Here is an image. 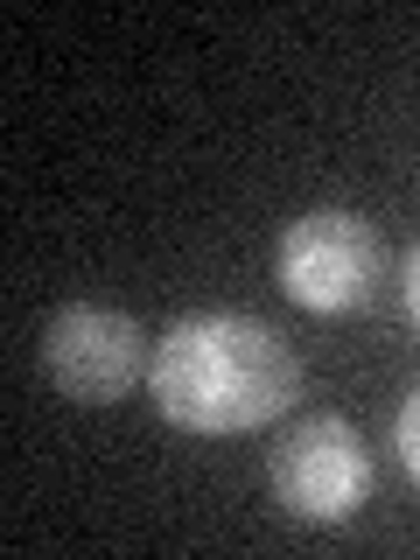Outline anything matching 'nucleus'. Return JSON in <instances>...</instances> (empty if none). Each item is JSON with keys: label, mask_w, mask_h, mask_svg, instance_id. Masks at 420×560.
<instances>
[{"label": "nucleus", "mask_w": 420, "mask_h": 560, "mask_svg": "<svg viewBox=\"0 0 420 560\" xmlns=\"http://www.w3.org/2000/svg\"><path fill=\"white\" fill-rule=\"evenodd\" d=\"M154 350H140V323L98 302H70L43 323V364L57 378L63 399L78 407H113L140 385V364Z\"/></svg>", "instance_id": "obj_4"}, {"label": "nucleus", "mask_w": 420, "mask_h": 560, "mask_svg": "<svg viewBox=\"0 0 420 560\" xmlns=\"http://www.w3.org/2000/svg\"><path fill=\"white\" fill-rule=\"evenodd\" d=\"M267 483L288 518L337 525L372 498V455L343 413H308L267 448Z\"/></svg>", "instance_id": "obj_3"}, {"label": "nucleus", "mask_w": 420, "mask_h": 560, "mask_svg": "<svg viewBox=\"0 0 420 560\" xmlns=\"http://www.w3.org/2000/svg\"><path fill=\"white\" fill-rule=\"evenodd\" d=\"M385 245L358 210H308L280 232V288L315 315H350L378 294Z\"/></svg>", "instance_id": "obj_2"}, {"label": "nucleus", "mask_w": 420, "mask_h": 560, "mask_svg": "<svg viewBox=\"0 0 420 560\" xmlns=\"http://www.w3.org/2000/svg\"><path fill=\"white\" fill-rule=\"evenodd\" d=\"M302 393V358L273 323L238 308L175 315L154 337L148 399L183 434H253L280 420Z\"/></svg>", "instance_id": "obj_1"}, {"label": "nucleus", "mask_w": 420, "mask_h": 560, "mask_svg": "<svg viewBox=\"0 0 420 560\" xmlns=\"http://www.w3.org/2000/svg\"><path fill=\"white\" fill-rule=\"evenodd\" d=\"M407 308H413V323H420V245L407 253Z\"/></svg>", "instance_id": "obj_6"}, {"label": "nucleus", "mask_w": 420, "mask_h": 560, "mask_svg": "<svg viewBox=\"0 0 420 560\" xmlns=\"http://www.w3.org/2000/svg\"><path fill=\"white\" fill-rule=\"evenodd\" d=\"M393 442H399V463H407V477L420 483V385L407 399H399V420H393Z\"/></svg>", "instance_id": "obj_5"}]
</instances>
